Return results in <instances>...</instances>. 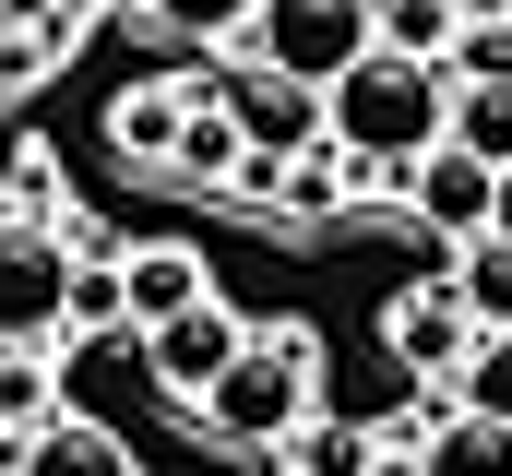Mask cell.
<instances>
[{
  "instance_id": "603a6c76",
  "label": "cell",
  "mask_w": 512,
  "mask_h": 476,
  "mask_svg": "<svg viewBox=\"0 0 512 476\" xmlns=\"http://www.w3.org/2000/svg\"><path fill=\"white\" fill-rule=\"evenodd\" d=\"M0 24H72V0H0Z\"/></svg>"
},
{
  "instance_id": "5b68a950",
  "label": "cell",
  "mask_w": 512,
  "mask_h": 476,
  "mask_svg": "<svg viewBox=\"0 0 512 476\" xmlns=\"http://www.w3.org/2000/svg\"><path fill=\"white\" fill-rule=\"evenodd\" d=\"M239 357H251L239 310H227V298H203V310H179V322H155V334H143V381H155V393H179V405H203Z\"/></svg>"
},
{
  "instance_id": "2e32d148",
  "label": "cell",
  "mask_w": 512,
  "mask_h": 476,
  "mask_svg": "<svg viewBox=\"0 0 512 476\" xmlns=\"http://www.w3.org/2000/svg\"><path fill=\"white\" fill-rule=\"evenodd\" d=\"M286 465H298V476H382V453H370L358 417H310V429L286 441Z\"/></svg>"
},
{
  "instance_id": "6da1fadb",
  "label": "cell",
  "mask_w": 512,
  "mask_h": 476,
  "mask_svg": "<svg viewBox=\"0 0 512 476\" xmlns=\"http://www.w3.org/2000/svg\"><path fill=\"white\" fill-rule=\"evenodd\" d=\"M310 417H322V334L310 322L298 334H251V357L191 405V429L227 441V453H286Z\"/></svg>"
},
{
  "instance_id": "30bf717a",
  "label": "cell",
  "mask_w": 512,
  "mask_h": 476,
  "mask_svg": "<svg viewBox=\"0 0 512 476\" xmlns=\"http://www.w3.org/2000/svg\"><path fill=\"white\" fill-rule=\"evenodd\" d=\"M191 108H203V84H143V96H120V108H108V143H120L131 167H179Z\"/></svg>"
},
{
  "instance_id": "277c9868",
  "label": "cell",
  "mask_w": 512,
  "mask_h": 476,
  "mask_svg": "<svg viewBox=\"0 0 512 476\" xmlns=\"http://www.w3.org/2000/svg\"><path fill=\"white\" fill-rule=\"evenodd\" d=\"M72 250L48 227H12L0 215V346H48V334H72Z\"/></svg>"
},
{
  "instance_id": "8fae6325",
  "label": "cell",
  "mask_w": 512,
  "mask_h": 476,
  "mask_svg": "<svg viewBox=\"0 0 512 476\" xmlns=\"http://www.w3.org/2000/svg\"><path fill=\"white\" fill-rule=\"evenodd\" d=\"M12 476H131V441L108 417H60V429H36L24 441V465Z\"/></svg>"
},
{
  "instance_id": "ffe728a7",
  "label": "cell",
  "mask_w": 512,
  "mask_h": 476,
  "mask_svg": "<svg viewBox=\"0 0 512 476\" xmlns=\"http://www.w3.org/2000/svg\"><path fill=\"white\" fill-rule=\"evenodd\" d=\"M60 36H72V24H12V36H0V84H36V72L60 60Z\"/></svg>"
},
{
  "instance_id": "4fadbf2b",
  "label": "cell",
  "mask_w": 512,
  "mask_h": 476,
  "mask_svg": "<svg viewBox=\"0 0 512 476\" xmlns=\"http://www.w3.org/2000/svg\"><path fill=\"white\" fill-rule=\"evenodd\" d=\"M60 417H72V381H60L36 346H0V429L36 441V429H60Z\"/></svg>"
},
{
  "instance_id": "484cf974",
  "label": "cell",
  "mask_w": 512,
  "mask_h": 476,
  "mask_svg": "<svg viewBox=\"0 0 512 476\" xmlns=\"http://www.w3.org/2000/svg\"><path fill=\"white\" fill-rule=\"evenodd\" d=\"M72 12H108V0H72Z\"/></svg>"
},
{
  "instance_id": "7c38bea8",
  "label": "cell",
  "mask_w": 512,
  "mask_h": 476,
  "mask_svg": "<svg viewBox=\"0 0 512 476\" xmlns=\"http://www.w3.org/2000/svg\"><path fill=\"white\" fill-rule=\"evenodd\" d=\"M417 476H512V417H489V405L441 417V429L417 441Z\"/></svg>"
},
{
  "instance_id": "d4e9b609",
  "label": "cell",
  "mask_w": 512,
  "mask_h": 476,
  "mask_svg": "<svg viewBox=\"0 0 512 476\" xmlns=\"http://www.w3.org/2000/svg\"><path fill=\"white\" fill-rule=\"evenodd\" d=\"M489 238H512V167H501V215H489Z\"/></svg>"
},
{
  "instance_id": "9c48e42d",
  "label": "cell",
  "mask_w": 512,
  "mask_h": 476,
  "mask_svg": "<svg viewBox=\"0 0 512 476\" xmlns=\"http://www.w3.org/2000/svg\"><path fill=\"white\" fill-rule=\"evenodd\" d=\"M215 298V274H203V250H179V238H143L120 262V322L131 334H155V322H179V310H203Z\"/></svg>"
},
{
  "instance_id": "52a82bcc",
  "label": "cell",
  "mask_w": 512,
  "mask_h": 476,
  "mask_svg": "<svg viewBox=\"0 0 512 476\" xmlns=\"http://www.w3.org/2000/svg\"><path fill=\"white\" fill-rule=\"evenodd\" d=\"M405 215H417L429 238H453V250H477L489 215H501V167H477L465 143H441V155L405 167Z\"/></svg>"
},
{
  "instance_id": "e0dca14e",
  "label": "cell",
  "mask_w": 512,
  "mask_h": 476,
  "mask_svg": "<svg viewBox=\"0 0 512 476\" xmlns=\"http://www.w3.org/2000/svg\"><path fill=\"white\" fill-rule=\"evenodd\" d=\"M453 143H465L477 167H512V84H465V96H453Z\"/></svg>"
},
{
  "instance_id": "9a60e30c",
  "label": "cell",
  "mask_w": 512,
  "mask_h": 476,
  "mask_svg": "<svg viewBox=\"0 0 512 476\" xmlns=\"http://www.w3.org/2000/svg\"><path fill=\"white\" fill-rule=\"evenodd\" d=\"M453 298H465L477 334H512V238H477V250L453 262Z\"/></svg>"
},
{
  "instance_id": "8992f818",
  "label": "cell",
  "mask_w": 512,
  "mask_h": 476,
  "mask_svg": "<svg viewBox=\"0 0 512 476\" xmlns=\"http://www.w3.org/2000/svg\"><path fill=\"white\" fill-rule=\"evenodd\" d=\"M227 119H239V143H251V155H274V167H298L310 143H334V96H310V84L262 72V60L227 84Z\"/></svg>"
},
{
  "instance_id": "44dd1931",
  "label": "cell",
  "mask_w": 512,
  "mask_h": 476,
  "mask_svg": "<svg viewBox=\"0 0 512 476\" xmlns=\"http://www.w3.org/2000/svg\"><path fill=\"white\" fill-rule=\"evenodd\" d=\"M72 322H120V262H84L72 274Z\"/></svg>"
},
{
  "instance_id": "7402d4cb",
  "label": "cell",
  "mask_w": 512,
  "mask_h": 476,
  "mask_svg": "<svg viewBox=\"0 0 512 476\" xmlns=\"http://www.w3.org/2000/svg\"><path fill=\"white\" fill-rule=\"evenodd\" d=\"M48 191H60V179H48V155H24V167H12V227H36V215H48Z\"/></svg>"
},
{
  "instance_id": "3957f363",
  "label": "cell",
  "mask_w": 512,
  "mask_h": 476,
  "mask_svg": "<svg viewBox=\"0 0 512 476\" xmlns=\"http://www.w3.org/2000/svg\"><path fill=\"white\" fill-rule=\"evenodd\" d=\"M370 48H382V0H262V24H251V60L310 84V96H334Z\"/></svg>"
},
{
  "instance_id": "4316f807",
  "label": "cell",
  "mask_w": 512,
  "mask_h": 476,
  "mask_svg": "<svg viewBox=\"0 0 512 476\" xmlns=\"http://www.w3.org/2000/svg\"><path fill=\"white\" fill-rule=\"evenodd\" d=\"M0 36H12V24H0Z\"/></svg>"
},
{
  "instance_id": "ba28073f",
  "label": "cell",
  "mask_w": 512,
  "mask_h": 476,
  "mask_svg": "<svg viewBox=\"0 0 512 476\" xmlns=\"http://www.w3.org/2000/svg\"><path fill=\"white\" fill-rule=\"evenodd\" d=\"M382 346H393V369H405V381H465L489 334L465 322V298H453V286H417L405 310H382Z\"/></svg>"
},
{
  "instance_id": "5bb4252c",
  "label": "cell",
  "mask_w": 512,
  "mask_h": 476,
  "mask_svg": "<svg viewBox=\"0 0 512 476\" xmlns=\"http://www.w3.org/2000/svg\"><path fill=\"white\" fill-rule=\"evenodd\" d=\"M251 167V143H239V119H227V96H203L191 108V131H179V167L167 179H191V191H215V179H239Z\"/></svg>"
},
{
  "instance_id": "ac0fdd59",
  "label": "cell",
  "mask_w": 512,
  "mask_h": 476,
  "mask_svg": "<svg viewBox=\"0 0 512 476\" xmlns=\"http://www.w3.org/2000/svg\"><path fill=\"white\" fill-rule=\"evenodd\" d=\"M453 24H465L453 0H382V48H405V60H441Z\"/></svg>"
},
{
  "instance_id": "d6986e66",
  "label": "cell",
  "mask_w": 512,
  "mask_h": 476,
  "mask_svg": "<svg viewBox=\"0 0 512 476\" xmlns=\"http://www.w3.org/2000/svg\"><path fill=\"white\" fill-rule=\"evenodd\" d=\"M143 12H155L167 36H203V48H215V36H251V24H262V0H143Z\"/></svg>"
},
{
  "instance_id": "7a4b0ae2",
  "label": "cell",
  "mask_w": 512,
  "mask_h": 476,
  "mask_svg": "<svg viewBox=\"0 0 512 476\" xmlns=\"http://www.w3.org/2000/svg\"><path fill=\"white\" fill-rule=\"evenodd\" d=\"M334 143L358 167H417L453 143V84L441 60H405V48H370L346 84H334Z\"/></svg>"
},
{
  "instance_id": "cb8c5ba5",
  "label": "cell",
  "mask_w": 512,
  "mask_h": 476,
  "mask_svg": "<svg viewBox=\"0 0 512 476\" xmlns=\"http://www.w3.org/2000/svg\"><path fill=\"white\" fill-rule=\"evenodd\" d=\"M453 12H465V24H512V0H453Z\"/></svg>"
}]
</instances>
